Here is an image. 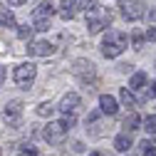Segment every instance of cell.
I'll return each mask as SVG.
<instances>
[{"mask_svg":"<svg viewBox=\"0 0 156 156\" xmlns=\"http://www.w3.org/2000/svg\"><path fill=\"white\" fill-rule=\"evenodd\" d=\"M92 156H107V154H102V151H94V154H92Z\"/></svg>","mask_w":156,"mask_h":156,"instance_id":"cell-29","label":"cell"},{"mask_svg":"<svg viewBox=\"0 0 156 156\" xmlns=\"http://www.w3.org/2000/svg\"><path fill=\"white\" fill-rule=\"evenodd\" d=\"M72 72L77 74V77H80V80L82 82H94V77H97V69H94V65L89 62V60H77L74 62V67H72Z\"/></svg>","mask_w":156,"mask_h":156,"instance_id":"cell-6","label":"cell"},{"mask_svg":"<svg viewBox=\"0 0 156 156\" xmlns=\"http://www.w3.org/2000/svg\"><path fill=\"white\" fill-rule=\"evenodd\" d=\"M30 55H35V57H50V55H55V45L47 42V40L32 42V45H30Z\"/></svg>","mask_w":156,"mask_h":156,"instance_id":"cell-8","label":"cell"},{"mask_svg":"<svg viewBox=\"0 0 156 156\" xmlns=\"http://www.w3.org/2000/svg\"><path fill=\"white\" fill-rule=\"evenodd\" d=\"M119 10H122V17L129 23L139 20V17H144L146 12V5L141 3V0H119Z\"/></svg>","mask_w":156,"mask_h":156,"instance_id":"cell-2","label":"cell"},{"mask_svg":"<svg viewBox=\"0 0 156 156\" xmlns=\"http://www.w3.org/2000/svg\"><path fill=\"white\" fill-rule=\"evenodd\" d=\"M35 77H37V67H35L32 62H25V65H20V67H15V82H17V87L27 89V87L35 82Z\"/></svg>","mask_w":156,"mask_h":156,"instance_id":"cell-3","label":"cell"},{"mask_svg":"<svg viewBox=\"0 0 156 156\" xmlns=\"http://www.w3.org/2000/svg\"><path fill=\"white\" fill-rule=\"evenodd\" d=\"M131 42H134V50H141L144 47V32H134Z\"/></svg>","mask_w":156,"mask_h":156,"instance_id":"cell-20","label":"cell"},{"mask_svg":"<svg viewBox=\"0 0 156 156\" xmlns=\"http://www.w3.org/2000/svg\"><path fill=\"white\" fill-rule=\"evenodd\" d=\"M77 107H80V94H65L62 97V114H72Z\"/></svg>","mask_w":156,"mask_h":156,"instance_id":"cell-11","label":"cell"},{"mask_svg":"<svg viewBox=\"0 0 156 156\" xmlns=\"http://www.w3.org/2000/svg\"><path fill=\"white\" fill-rule=\"evenodd\" d=\"M144 124H146V131L156 134V114H154V116H146V122H144Z\"/></svg>","mask_w":156,"mask_h":156,"instance_id":"cell-22","label":"cell"},{"mask_svg":"<svg viewBox=\"0 0 156 156\" xmlns=\"http://www.w3.org/2000/svg\"><path fill=\"white\" fill-rule=\"evenodd\" d=\"M74 8L80 12H92L97 8V0H74Z\"/></svg>","mask_w":156,"mask_h":156,"instance_id":"cell-17","label":"cell"},{"mask_svg":"<svg viewBox=\"0 0 156 156\" xmlns=\"http://www.w3.org/2000/svg\"><path fill=\"white\" fill-rule=\"evenodd\" d=\"M67 124L65 122H52V124H47L45 126V139L52 144V146H60L62 141H65V136H67Z\"/></svg>","mask_w":156,"mask_h":156,"instance_id":"cell-4","label":"cell"},{"mask_svg":"<svg viewBox=\"0 0 156 156\" xmlns=\"http://www.w3.org/2000/svg\"><path fill=\"white\" fill-rule=\"evenodd\" d=\"M20 156H37V149L30 146V144H23L20 146Z\"/></svg>","mask_w":156,"mask_h":156,"instance_id":"cell-21","label":"cell"},{"mask_svg":"<svg viewBox=\"0 0 156 156\" xmlns=\"http://www.w3.org/2000/svg\"><path fill=\"white\" fill-rule=\"evenodd\" d=\"M99 107H102V114H109V116H114L116 112H119L116 99H114V97H109V94H102V97H99Z\"/></svg>","mask_w":156,"mask_h":156,"instance_id":"cell-10","label":"cell"},{"mask_svg":"<svg viewBox=\"0 0 156 156\" xmlns=\"http://www.w3.org/2000/svg\"><path fill=\"white\" fill-rule=\"evenodd\" d=\"M109 23H112V15L107 12L104 17H92V20L87 23V30H89V35H97V32H102Z\"/></svg>","mask_w":156,"mask_h":156,"instance_id":"cell-9","label":"cell"},{"mask_svg":"<svg viewBox=\"0 0 156 156\" xmlns=\"http://www.w3.org/2000/svg\"><path fill=\"white\" fill-rule=\"evenodd\" d=\"M119 97H122V102H124L126 107H134V104H136V99H134V94H131V89H126V87H124V89L119 92Z\"/></svg>","mask_w":156,"mask_h":156,"instance_id":"cell-18","label":"cell"},{"mask_svg":"<svg viewBox=\"0 0 156 156\" xmlns=\"http://www.w3.org/2000/svg\"><path fill=\"white\" fill-rule=\"evenodd\" d=\"M55 15V8L50 5V3H42L40 8H35V12H32V27L35 30H47V23H50V17Z\"/></svg>","mask_w":156,"mask_h":156,"instance_id":"cell-5","label":"cell"},{"mask_svg":"<svg viewBox=\"0 0 156 156\" xmlns=\"http://www.w3.org/2000/svg\"><path fill=\"white\" fill-rule=\"evenodd\" d=\"M32 32H35V27H20V30H17V37H20V40H30V37H32Z\"/></svg>","mask_w":156,"mask_h":156,"instance_id":"cell-19","label":"cell"},{"mask_svg":"<svg viewBox=\"0 0 156 156\" xmlns=\"http://www.w3.org/2000/svg\"><path fill=\"white\" fill-rule=\"evenodd\" d=\"M124 50H126V37L116 30H109L102 40V55L107 60H112V57H119Z\"/></svg>","mask_w":156,"mask_h":156,"instance_id":"cell-1","label":"cell"},{"mask_svg":"<svg viewBox=\"0 0 156 156\" xmlns=\"http://www.w3.org/2000/svg\"><path fill=\"white\" fill-rule=\"evenodd\" d=\"M60 15H62V20H72V17H74V0H62Z\"/></svg>","mask_w":156,"mask_h":156,"instance_id":"cell-14","label":"cell"},{"mask_svg":"<svg viewBox=\"0 0 156 156\" xmlns=\"http://www.w3.org/2000/svg\"><path fill=\"white\" fill-rule=\"evenodd\" d=\"M0 25H3V27L15 25V15H12L8 8H3V5H0Z\"/></svg>","mask_w":156,"mask_h":156,"instance_id":"cell-16","label":"cell"},{"mask_svg":"<svg viewBox=\"0 0 156 156\" xmlns=\"http://www.w3.org/2000/svg\"><path fill=\"white\" fill-rule=\"evenodd\" d=\"M146 97H156V80L151 82V87H149V92H146Z\"/></svg>","mask_w":156,"mask_h":156,"instance_id":"cell-26","label":"cell"},{"mask_svg":"<svg viewBox=\"0 0 156 156\" xmlns=\"http://www.w3.org/2000/svg\"><path fill=\"white\" fill-rule=\"evenodd\" d=\"M52 107H47V104H42V107H37V116H52Z\"/></svg>","mask_w":156,"mask_h":156,"instance_id":"cell-23","label":"cell"},{"mask_svg":"<svg viewBox=\"0 0 156 156\" xmlns=\"http://www.w3.org/2000/svg\"><path fill=\"white\" fill-rule=\"evenodd\" d=\"M139 124H141V119H139V114H129L126 119H124V131H136L139 129Z\"/></svg>","mask_w":156,"mask_h":156,"instance_id":"cell-12","label":"cell"},{"mask_svg":"<svg viewBox=\"0 0 156 156\" xmlns=\"http://www.w3.org/2000/svg\"><path fill=\"white\" fill-rule=\"evenodd\" d=\"M114 149H116V151H129V149H131V139H129L126 134H119V136L114 139Z\"/></svg>","mask_w":156,"mask_h":156,"instance_id":"cell-13","label":"cell"},{"mask_svg":"<svg viewBox=\"0 0 156 156\" xmlns=\"http://www.w3.org/2000/svg\"><path fill=\"white\" fill-rule=\"evenodd\" d=\"M10 5H23V3H27V0H8Z\"/></svg>","mask_w":156,"mask_h":156,"instance_id":"cell-27","label":"cell"},{"mask_svg":"<svg viewBox=\"0 0 156 156\" xmlns=\"http://www.w3.org/2000/svg\"><path fill=\"white\" fill-rule=\"evenodd\" d=\"M20 114H23V102L12 99V102L5 107V119H8V124H20Z\"/></svg>","mask_w":156,"mask_h":156,"instance_id":"cell-7","label":"cell"},{"mask_svg":"<svg viewBox=\"0 0 156 156\" xmlns=\"http://www.w3.org/2000/svg\"><path fill=\"white\" fill-rule=\"evenodd\" d=\"M146 40L149 42H156V27H149L146 30Z\"/></svg>","mask_w":156,"mask_h":156,"instance_id":"cell-25","label":"cell"},{"mask_svg":"<svg viewBox=\"0 0 156 156\" xmlns=\"http://www.w3.org/2000/svg\"><path fill=\"white\" fill-rule=\"evenodd\" d=\"M3 80H5V69L0 67V84H3Z\"/></svg>","mask_w":156,"mask_h":156,"instance_id":"cell-28","label":"cell"},{"mask_svg":"<svg viewBox=\"0 0 156 156\" xmlns=\"http://www.w3.org/2000/svg\"><path fill=\"white\" fill-rule=\"evenodd\" d=\"M141 146H144V156H156V149H154V146H151L149 141H144Z\"/></svg>","mask_w":156,"mask_h":156,"instance_id":"cell-24","label":"cell"},{"mask_svg":"<svg viewBox=\"0 0 156 156\" xmlns=\"http://www.w3.org/2000/svg\"><path fill=\"white\" fill-rule=\"evenodd\" d=\"M146 84V74L144 72H134L131 74V82H129V89H141Z\"/></svg>","mask_w":156,"mask_h":156,"instance_id":"cell-15","label":"cell"}]
</instances>
